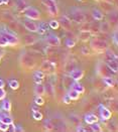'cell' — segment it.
I'll use <instances>...</instances> for the list:
<instances>
[{"label": "cell", "mask_w": 118, "mask_h": 132, "mask_svg": "<svg viewBox=\"0 0 118 132\" xmlns=\"http://www.w3.org/2000/svg\"><path fill=\"white\" fill-rule=\"evenodd\" d=\"M0 121L4 122V123L10 125V124L13 123V118L11 117L10 115L7 114V112H6V113H2V112H0Z\"/></svg>", "instance_id": "e0dca14e"}, {"label": "cell", "mask_w": 118, "mask_h": 132, "mask_svg": "<svg viewBox=\"0 0 118 132\" xmlns=\"http://www.w3.org/2000/svg\"><path fill=\"white\" fill-rule=\"evenodd\" d=\"M82 54L83 55H89V50L87 48V47H82Z\"/></svg>", "instance_id": "ee69618b"}, {"label": "cell", "mask_w": 118, "mask_h": 132, "mask_svg": "<svg viewBox=\"0 0 118 132\" xmlns=\"http://www.w3.org/2000/svg\"><path fill=\"white\" fill-rule=\"evenodd\" d=\"M97 1H99V0H97Z\"/></svg>", "instance_id": "f907efd6"}, {"label": "cell", "mask_w": 118, "mask_h": 132, "mask_svg": "<svg viewBox=\"0 0 118 132\" xmlns=\"http://www.w3.org/2000/svg\"><path fill=\"white\" fill-rule=\"evenodd\" d=\"M95 73H96L97 76L100 77L101 79L107 77H113L116 74L107 66V64L104 61H98L96 67H95Z\"/></svg>", "instance_id": "6da1fadb"}, {"label": "cell", "mask_w": 118, "mask_h": 132, "mask_svg": "<svg viewBox=\"0 0 118 132\" xmlns=\"http://www.w3.org/2000/svg\"><path fill=\"white\" fill-rule=\"evenodd\" d=\"M66 16H68L71 20L77 22V23H80V24L87 20L84 11L82 10V9H80V8H77V7L70 8L69 10L67 11Z\"/></svg>", "instance_id": "7a4b0ae2"}, {"label": "cell", "mask_w": 118, "mask_h": 132, "mask_svg": "<svg viewBox=\"0 0 118 132\" xmlns=\"http://www.w3.org/2000/svg\"><path fill=\"white\" fill-rule=\"evenodd\" d=\"M41 69H42V71H54L56 69V64L53 62H50V61H44L42 64Z\"/></svg>", "instance_id": "2e32d148"}, {"label": "cell", "mask_w": 118, "mask_h": 132, "mask_svg": "<svg viewBox=\"0 0 118 132\" xmlns=\"http://www.w3.org/2000/svg\"><path fill=\"white\" fill-rule=\"evenodd\" d=\"M102 1H104V2H108V3H112V4H113V2H114V0H102Z\"/></svg>", "instance_id": "7dc6e473"}, {"label": "cell", "mask_w": 118, "mask_h": 132, "mask_svg": "<svg viewBox=\"0 0 118 132\" xmlns=\"http://www.w3.org/2000/svg\"><path fill=\"white\" fill-rule=\"evenodd\" d=\"M5 97H6V92H5V90H4V88H0V101L3 100Z\"/></svg>", "instance_id": "b9f144b4"}, {"label": "cell", "mask_w": 118, "mask_h": 132, "mask_svg": "<svg viewBox=\"0 0 118 132\" xmlns=\"http://www.w3.org/2000/svg\"><path fill=\"white\" fill-rule=\"evenodd\" d=\"M70 117H71V121H72V123L75 124L76 126L79 125V124H81V120H80V118H79L78 116H76V115H71Z\"/></svg>", "instance_id": "74e56055"}, {"label": "cell", "mask_w": 118, "mask_h": 132, "mask_svg": "<svg viewBox=\"0 0 118 132\" xmlns=\"http://www.w3.org/2000/svg\"><path fill=\"white\" fill-rule=\"evenodd\" d=\"M7 130H9V125L0 121V131H7Z\"/></svg>", "instance_id": "f35d334b"}, {"label": "cell", "mask_w": 118, "mask_h": 132, "mask_svg": "<svg viewBox=\"0 0 118 132\" xmlns=\"http://www.w3.org/2000/svg\"><path fill=\"white\" fill-rule=\"evenodd\" d=\"M34 94L36 96H43L45 95V89H44V85L41 84H36V86L34 87Z\"/></svg>", "instance_id": "7402d4cb"}, {"label": "cell", "mask_w": 118, "mask_h": 132, "mask_svg": "<svg viewBox=\"0 0 118 132\" xmlns=\"http://www.w3.org/2000/svg\"><path fill=\"white\" fill-rule=\"evenodd\" d=\"M90 128H91V131H95V132H102V131H103L102 126H101V125H100L98 122H95V123L91 124Z\"/></svg>", "instance_id": "1f68e13d"}, {"label": "cell", "mask_w": 118, "mask_h": 132, "mask_svg": "<svg viewBox=\"0 0 118 132\" xmlns=\"http://www.w3.org/2000/svg\"><path fill=\"white\" fill-rule=\"evenodd\" d=\"M43 126H44V129L48 130V131H52L54 130V125L51 121V119H46L43 122Z\"/></svg>", "instance_id": "d6a6232c"}, {"label": "cell", "mask_w": 118, "mask_h": 132, "mask_svg": "<svg viewBox=\"0 0 118 132\" xmlns=\"http://www.w3.org/2000/svg\"><path fill=\"white\" fill-rule=\"evenodd\" d=\"M91 15H92V17H93L96 21H102V20L104 19V14H103V12L100 10V9H98V8H93L92 11H91Z\"/></svg>", "instance_id": "5bb4252c"}, {"label": "cell", "mask_w": 118, "mask_h": 132, "mask_svg": "<svg viewBox=\"0 0 118 132\" xmlns=\"http://www.w3.org/2000/svg\"><path fill=\"white\" fill-rule=\"evenodd\" d=\"M59 23H60V25H62V27L65 30H71L72 29V20L66 15L61 16V18L59 19Z\"/></svg>", "instance_id": "8fae6325"}, {"label": "cell", "mask_w": 118, "mask_h": 132, "mask_svg": "<svg viewBox=\"0 0 118 132\" xmlns=\"http://www.w3.org/2000/svg\"><path fill=\"white\" fill-rule=\"evenodd\" d=\"M92 36H93V34L90 30H80V32H79V39L83 43L90 40Z\"/></svg>", "instance_id": "4fadbf2b"}, {"label": "cell", "mask_w": 118, "mask_h": 132, "mask_svg": "<svg viewBox=\"0 0 118 132\" xmlns=\"http://www.w3.org/2000/svg\"><path fill=\"white\" fill-rule=\"evenodd\" d=\"M43 4L46 6L49 13L52 16H57L59 13V8L57 5V1L56 0H43Z\"/></svg>", "instance_id": "52a82bcc"}, {"label": "cell", "mask_w": 118, "mask_h": 132, "mask_svg": "<svg viewBox=\"0 0 118 132\" xmlns=\"http://www.w3.org/2000/svg\"><path fill=\"white\" fill-rule=\"evenodd\" d=\"M63 102H64L65 104H67V105H69L71 102H72V100L70 99V97L68 96V94H66L64 96V98H63Z\"/></svg>", "instance_id": "60d3db41"}, {"label": "cell", "mask_w": 118, "mask_h": 132, "mask_svg": "<svg viewBox=\"0 0 118 132\" xmlns=\"http://www.w3.org/2000/svg\"><path fill=\"white\" fill-rule=\"evenodd\" d=\"M67 94H68V96L70 97V99L72 100V101H73V100H78L79 99V97H80V95H81L79 92H77V91L74 90L73 88L70 89V90L68 91Z\"/></svg>", "instance_id": "484cf974"}, {"label": "cell", "mask_w": 118, "mask_h": 132, "mask_svg": "<svg viewBox=\"0 0 118 132\" xmlns=\"http://www.w3.org/2000/svg\"><path fill=\"white\" fill-rule=\"evenodd\" d=\"M3 54H4L3 52H0V61H1V57L3 56Z\"/></svg>", "instance_id": "c3c4849f"}, {"label": "cell", "mask_w": 118, "mask_h": 132, "mask_svg": "<svg viewBox=\"0 0 118 132\" xmlns=\"http://www.w3.org/2000/svg\"><path fill=\"white\" fill-rule=\"evenodd\" d=\"M19 64L24 70H32L35 67V60L29 54L23 52L19 56Z\"/></svg>", "instance_id": "277c9868"}, {"label": "cell", "mask_w": 118, "mask_h": 132, "mask_svg": "<svg viewBox=\"0 0 118 132\" xmlns=\"http://www.w3.org/2000/svg\"><path fill=\"white\" fill-rule=\"evenodd\" d=\"M105 62V61H104ZM107 64V66L114 72V73H117L118 71V62L117 60H109V61H106L105 62Z\"/></svg>", "instance_id": "cb8c5ba5"}, {"label": "cell", "mask_w": 118, "mask_h": 132, "mask_svg": "<svg viewBox=\"0 0 118 132\" xmlns=\"http://www.w3.org/2000/svg\"><path fill=\"white\" fill-rule=\"evenodd\" d=\"M24 16L28 19H32V20H40L41 19V13L40 11L37 10L35 7L33 6H27L24 10L22 11Z\"/></svg>", "instance_id": "8992f818"}, {"label": "cell", "mask_w": 118, "mask_h": 132, "mask_svg": "<svg viewBox=\"0 0 118 132\" xmlns=\"http://www.w3.org/2000/svg\"><path fill=\"white\" fill-rule=\"evenodd\" d=\"M7 45H8V44L5 42V39L0 36V46H7Z\"/></svg>", "instance_id": "7bdbcfd3"}, {"label": "cell", "mask_w": 118, "mask_h": 132, "mask_svg": "<svg viewBox=\"0 0 118 132\" xmlns=\"http://www.w3.org/2000/svg\"><path fill=\"white\" fill-rule=\"evenodd\" d=\"M23 26L25 29H27L30 32H36L37 31V24L32 19H24L23 20Z\"/></svg>", "instance_id": "30bf717a"}, {"label": "cell", "mask_w": 118, "mask_h": 132, "mask_svg": "<svg viewBox=\"0 0 118 132\" xmlns=\"http://www.w3.org/2000/svg\"><path fill=\"white\" fill-rule=\"evenodd\" d=\"M71 88H73L74 90H76L77 92H79L80 94H83L85 92V87L79 82V81H74L71 85Z\"/></svg>", "instance_id": "d6986e66"}, {"label": "cell", "mask_w": 118, "mask_h": 132, "mask_svg": "<svg viewBox=\"0 0 118 132\" xmlns=\"http://www.w3.org/2000/svg\"><path fill=\"white\" fill-rule=\"evenodd\" d=\"M84 120H85V122H86L88 125H91V124H93V123H95V122H99V118H98V116L95 115V114L89 113V114L85 115Z\"/></svg>", "instance_id": "9a60e30c"}, {"label": "cell", "mask_w": 118, "mask_h": 132, "mask_svg": "<svg viewBox=\"0 0 118 132\" xmlns=\"http://www.w3.org/2000/svg\"><path fill=\"white\" fill-rule=\"evenodd\" d=\"M110 26H111V25L108 23V21H102L101 24L99 25L100 31H102V32H107L108 30L110 29Z\"/></svg>", "instance_id": "f1b7e54d"}, {"label": "cell", "mask_w": 118, "mask_h": 132, "mask_svg": "<svg viewBox=\"0 0 118 132\" xmlns=\"http://www.w3.org/2000/svg\"><path fill=\"white\" fill-rule=\"evenodd\" d=\"M117 29H115L114 31H113V36H112V42H113V44H115V45H117L118 42H117Z\"/></svg>", "instance_id": "ab89813d"}, {"label": "cell", "mask_w": 118, "mask_h": 132, "mask_svg": "<svg viewBox=\"0 0 118 132\" xmlns=\"http://www.w3.org/2000/svg\"><path fill=\"white\" fill-rule=\"evenodd\" d=\"M36 43V37L32 34H25L24 35V44L25 45H32Z\"/></svg>", "instance_id": "44dd1931"}, {"label": "cell", "mask_w": 118, "mask_h": 132, "mask_svg": "<svg viewBox=\"0 0 118 132\" xmlns=\"http://www.w3.org/2000/svg\"><path fill=\"white\" fill-rule=\"evenodd\" d=\"M45 42H46V44H49L50 46H52V47H57V46H60L61 45V39L56 34H50V35H48V37L45 38Z\"/></svg>", "instance_id": "9c48e42d"}, {"label": "cell", "mask_w": 118, "mask_h": 132, "mask_svg": "<svg viewBox=\"0 0 118 132\" xmlns=\"http://www.w3.org/2000/svg\"><path fill=\"white\" fill-rule=\"evenodd\" d=\"M0 36L5 39L8 45H17L19 44V39L16 36L15 33L8 30V29H1L0 30Z\"/></svg>", "instance_id": "5b68a950"}, {"label": "cell", "mask_w": 118, "mask_h": 132, "mask_svg": "<svg viewBox=\"0 0 118 132\" xmlns=\"http://www.w3.org/2000/svg\"><path fill=\"white\" fill-rule=\"evenodd\" d=\"M8 2V0H0V5L1 4H5V3H7Z\"/></svg>", "instance_id": "bcb514c9"}, {"label": "cell", "mask_w": 118, "mask_h": 132, "mask_svg": "<svg viewBox=\"0 0 118 132\" xmlns=\"http://www.w3.org/2000/svg\"><path fill=\"white\" fill-rule=\"evenodd\" d=\"M44 76H45V74H44V72L42 71V70H36V71L33 72V77L38 78V79H41V80H43Z\"/></svg>", "instance_id": "836d02e7"}, {"label": "cell", "mask_w": 118, "mask_h": 132, "mask_svg": "<svg viewBox=\"0 0 118 132\" xmlns=\"http://www.w3.org/2000/svg\"><path fill=\"white\" fill-rule=\"evenodd\" d=\"M84 71L81 69H74L70 72V78L73 81H80L84 78Z\"/></svg>", "instance_id": "7c38bea8"}, {"label": "cell", "mask_w": 118, "mask_h": 132, "mask_svg": "<svg viewBox=\"0 0 118 132\" xmlns=\"http://www.w3.org/2000/svg\"><path fill=\"white\" fill-rule=\"evenodd\" d=\"M4 86H5L4 81H3L2 79H0V88H4Z\"/></svg>", "instance_id": "f6af8a7d"}, {"label": "cell", "mask_w": 118, "mask_h": 132, "mask_svg": "<svg viewBox=\"0 0 118 132\" xmlns=\"http://www.w3.org/2000/svg\"><path fill=\"white\" fill-rule=\"evenodd\" d=\"M78 1H82V0H78Z\"/></svg>", "instance_id": "681fc988"}, {"label": "cell", "mask_w": 118, "mask_h": 132, "mask_svg": "<svg viewBox=\"0 0 118 132\" xmlns=\"http://www.w3.org/2000/svg\"><path fill=\"white\" fill-rule=\"evenodd\" d=\"M49 27L50 26H49V24L46 22H41L40 25H37V31L36 32H38L41 35H43L44 33L49 30Z\"/></svg>", "instance_id": "603a6c76"}, {"label": "cell", "mask_w": 118, "mask_h": 132, "mask_svg": "<svg viewBox=\"0 0 118 132\" xmlns=\"http://www.w3.org/2000/svg\"><path fill=\"white\" fill-rule=\"evenodd\" d=\"M32 118H33L34 120H36V121H41V120H43V113L37 110L32 111Z\"/></svg>", "instance_id": "f546056e"}, {"label": "cell", "mask_w": 118, "mask_h": 132, "mask_svg": "<svg viewBox=\"0 0 118 132\" xmlns=\"http://www.w3.org/2000/svg\"><path fill=\"white\" fill-rule=\"evenodd\" d=\"M15 5H16V9L18 11H20V12H22V11L28 6L25 0H16Z\"/></svg>", "instance_id": "d4e9b609"}, {"label": "cell", "mask_w": 118, "mask_h": 132, "mask_svg": "<svg viewBox=\"0 0 118 132\" xmlns=\"http://www.w3.org/2000/svg\"><path fill=\"white\" fill-rule=\"evenodd\" d=\"M34 103L37 106H43L44 104V99L43 98V96H36L35 99H34Z\"/></svg>", "instance_id": "8d00e7d4"}, {"label": "cell", "mask_w": 118, "mask_h": 132, "mask_svg": "<svg viewBox=\"0 0 118 132\" xmlns=\"http://www.w3.org/2000/svg\"><path fill=\"white\" fill-rule=\"evenodd\" d=\"M2 101V104H1V109L5 112H10L11 111V101L8 98H4Z\"/></svg>", "instance_id": "ac0fdd59"}, {"label": "cell", "mask_w": 118, "mask_h": 132, "mask_svg": "<svg viewBox=\"0 0 118 132\" xmlns=\"http://www.w3.org/2000/svg\"><path fill=\"white\" fill-rule=\"evenodd\" d=\"M8 85H9V87H10L12 90H17V89L19 88V82H18L17 80H15V79L9 80Z\"/></svg>", "instance_id": "4dcf8cb0"}, {"label": "cell", "mask_w": 118, "mask_h": 132, "mask_svg": "<svg viewBox=\"0 0 118 132\" xmlns=\"http://www.w3.org/2000/svg\"><path fill=\"white\" fill-rule=\"evenodd\" d=\"M104 61H109V60H117V55H115L111 50H109L108 47L107 50H105L104 52Z\"/></svg>", "instance_id": "ffe728a7"}, {"label": "cell", "mask_w": 118, "mask_h": 132, "mask_svg": "<svg viewBox=\"0 0 118 132\" xmlns=\"http://www.w3.org/2000/svg\"><path fill=\"white\" fill-rule=\"evenodd\" d=\"M103 82L104 84L109 87V88H112L114 86V77H107V78H103Z\"/></svg>", "instance_id": "83f0119b"}, {"label": "cell", "mask_w": 118, "mask_h": 132, "mask_svg": "<svg viewBox=\"0 0 118 132\" xmlns=\"http://www.w3.org/2000/svg\"><path fill=\"white\" fill-rule=\"evenodd\" d=\"M98 110H99V114H100V117L103 121H107V120H110L111 117H112V111L110 110L109 108L105 107L104 105L100 104L98 106Z\"/></svg>", "instance_id": "ba28073f"}, {"label": "cell", "mask_w": 118, "mask_h": 132, "mask_svg": "<svg viewBox=\"0 0 118 132\" xmlns=\"http://www.w3.org/2000/svg\"><path fill=\"white\" fill-rule=\"evenodd\" d=\"M44 89H45V94L49 95L50 97H53L54 95V88L51 83H48V84L44 86Z\"/></svg>", "instance_id": "4316f807"}, {"label": "cell", "mask_w": 118, "mask_h": 132, "mask_svg": "<svg viewBox=\"0 0 118 132\" xmlns=\"http://www.w3.org/2000/svg\"><path fill=\"white\" fill-rule=\"evenodd\" d=\"M49 26L50 28L52 29H58L60 27V23H59V20H56V19H53L49 22Z\"/></svg>", "instance_id": "e575fe53"}, {"label": "cell", "mask_w": 118, "mask_h": 132, "mask_svg": "<svg viewBox=\"0 0 118 132\" xmlns=\"http://www.w3.org/2000/svg\"><path fill=\"white\" fill-rule=\"evenodd\" d=\"M65 44L67 45V47H69V48H72V47H74L76 45V43L75 40L73 39V38H70V37H68L67 39H66V42H65Z\"/></svg>", "instance_id": "d590c367"}, {"label": "cell", "mask_w": 118, "mask_h": 132, "mask_svg": "<svg viewBox=\"0 0 118 132\" xmlns=\"http://www.w3.org/2000/svg\"><path fill=\"white\" fill-rule=\"evenodd\" d=\"M90 46L95 53H98V54H102L105 50H107L109 47L106 40L100 39L98 37H93V36L90 39Z\"/></svg>", "instance_id": "3957f363"}]
</instances>
